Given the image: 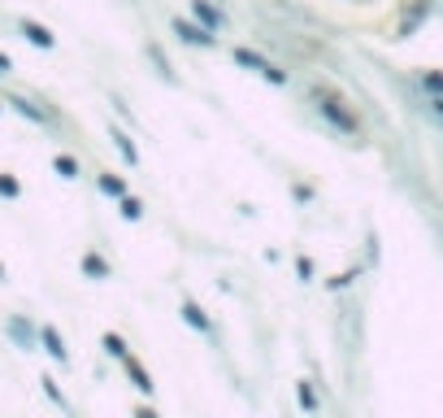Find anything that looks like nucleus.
I'll return each instance as SVG.
<instances>
[{"mask_svg":"<svg viewBox=\"0 0 443 418\" xmlns=\"http://www.w3.org/2000/svg\"><path fill=\"white\" fill-rule=\"evenodd\" d=\"M235 61H239V66H248V70H257L261 78H270V83H283V70H274L266 57L252 53V48H235Z\"/></svg>","mask_w":443,"mask_h":418,"instance_id":"nucleus-1","label":"nucleus"},{"mask_svg":"<svg viewBox=\"0 0 443 418\" xmlns=\"http://www.w3.org/2000/svg\"><path fill=\"white\" fill-rule=\"evenodd\" d=\"M9 105H13V109H18V114H22V118H31V122H48V114H44V109H35V105H31V101H26V96H9Z\"/></svg>","mask_w":443,"mask_h":418,"instance_id":"nucleus-10","label":"nucleus"},{"mask_svg":"<svg viewBox=\"0 0 443 418\" xmlns=\"http://www.w3.org/2000/svg\"><path fill=\"white\" fill-rule=\"evenodd\" d=\"M22 35L35 44V48H53V31L40 26V22H22Z\"/></svg>","mask_w":443,"mask_h":418,"instance_id":"nucleus-6","label":"nucleus"},{"mask_svg":"<svg viewBox=\"0 0 443 418\" xmlns=\"http://www.w3.org/2000/svg\"><path fill=\"white\" fill-rule=\"evenodd\" d=\"M101 344H105L109 358H118V362H126V358H130V349H126V340H122L118 331H105V340H101Z\"/></svg>","mask_w":443,"mask_h":418,"instance_id":"nucleus-8","label":"nucleus"},{"mask_svg":"<svg viewBox=\"0 0 443 418\" xmlns=\"http://www.w3.org/2000/svg\"><path fill=\"white\" fill-rule=\"evenodd\" d=\"M96 183H101V192H105V197H126V183L118 179V174H101V179H96Z\"/></svg>","mask_w":443,"mask_h":418,"instance_id":"nucleus-12","label":"nucleus"},{"mask_svg":"<svg viewBox=\"0 0 443 418\" xmlns=\"http://www.w3.org/2000/svg\"><path fill=\"white\" fill-rule=\"evenodd\" d=\"M40 344H44V353H48V358H53V362H70V349H65V340H61V331L57 327H40Z\"/></svg>","mask_w":443,"mask_h":418,"instance_id":"nucleus-4","label":"nucleus"},{"mask_svg":"<svg viewBox=\"0 0 443 418\" xmlns=\"http://www.w3.org/2000/svg\"><path fill=\"white\" fill-rule=\"evenodd\" d=\"M40 383H44V396H48V401H53V406H61V410H65V406H70V401H65V392L57 388V379H53V375H44Z\"/></svg>","mask_w":443,"mask_h":418,"instance_id":"nucleus-14","label":"nucleus"},{"mask_svg":"<svg viewBox=\"0 0 443 418\" xmlns=\"http://www.w3.org/2000/svg\"><path fill=\"white\" fill-rule=\"evenodd\" d=\"M135 418H157V410H153V406H139V410H135Z\"/></svg>","mask_w":443,"mask_h":418,"instance_id":"nucleus-19","label":"nucleus"},{"mask_svg":"<svg viewBox=\"0 0 443 418\" xmlns=\"http://www.w3.org/2000/svg\"><path fill=\"white\" fill-rule=\"evenodd\" d=\"M0 197H5V201H18V197H22V183L13 179V174H0Z\"/></svg>","mask_w":443,"mask_h":418,"instance_id":"nucleus-15","label":"nucleus"},{"mask_svg":"<svg viewBox=\"0 0 443 418\" xmlns=\"http://www.w3.org/2000/svg\"><path fill=\"white\" fill-rule=\"evenodd\" d=\"M57 174H61V179H78V162H74V157L70 153H57Z\"/></svg>","mask_w":443,"mask_h":418,"instance_id":"nucleus-13","label":"nucleus"},{"mask_svg":"<svg viewBox=\"0 0 443 418\" xmlns=\"http://www.w3.org/2000/svg\"><path fill=\"white\" fill-rule=\"evenodd\" d=\"M9 70H13V61H9L5 53H0V74H9Z\"/></svg>","mask_w":443,"mask_h":418,"instance_id":"nucleus-20","label":"nucleus"},{"mask_svg":"<svg viewBox=\"0 0 443 418\" xmlns=\"http://www.w3.org/2000/svg\"><path fill=\"white\" fill-rule=\"evenodd\" d=\"M183 318H187V327H196V331H209V327H213L209 318H205V310H200L196 301H183Z\"/></svg>","mask_w":443,"mask_h":418,"instance_id":"nucleus-7","label":"nucleus"},{"mask_svg":"<svg viewBox=\"0 0 443 418\" xmlns=\"http://www.w3.org/2000/svg\"><path fill=\"white\" fill-rule=\"evenodd\" d=\"M5 331L13 335V344H18V349H35V340H40V331L31 327V323H26L22 314H13L9 323H5Z\"/></svg>","mask_w":443,"mask_h":418,"instance_id":"nucleus-3","label":"nucleus"},{"mask_svg":"<svg viewBox=\"0 0 443 418\" xmlns=\"http://www.w3.org/2000/svg\"><path fill=\"white\" fill-rule=\"evenodd\" d=\"M295 401H300V406H304L309 414L318 410V392H313V383H309V379H300V383H295Z\"/></svg>","mask_w":443,"mask_h":418,"instance_id":"nucleus-11","label":"nucleus"},{"mask_svg":"<svg viewBox=\"0 0 443 418\" xmlns=\"http://www.w3.org/2000/svg\"><path fill=\"white\" fill-rule=\"evenodd\" d=\"M196 18H205L209 26H218V13H213L209 5H200V0H196Z\"/></svg>","mask_w":443,"mask_h":418,"instance_id":"nucleus-18","label":"nucleus"},{"mask_svg":"<svg viewBox=\"0 0 443 418\" xmlns=\"http://www.w3.org/2000/svg\"><path fill=\"white\" fill-rule=\"evenodd\" d=\"M118 209H122V218H130V222H135V218H144V205H139V197H122V201H118Z\"/></svg>","mask_w":443,"mask_h":418,"instance_id":"nucleus-16","label":"nucleus"},{"mask_svg":"<svg viewBox=\"0 0 443 418\" xmlns=\"http://www.w3.org/2000/svg\"><path fill=\"white\" fill-rule=\"evenodd\" d=\"M83 275L87 279H109V262L101 253H83Z\"/></svg>","mask_w":443,"mask_h":418,"instance_id":"nucleus-5","label":"nucleus"},{"mask_svg":"<svg viewBox=\"0 0 443 418\" xmlns=\"http://www.w3.org/2000/svg\"><path fill=\"white\" fill-rule=\"evenodd\" d=\"M295 275H300L304 283H309V279H313V275H318V266H313V257H295Z\"/></svg>","mask_w":443,"mask_h":418,"instance_id":"nucleus-17","label":"nucleus"},{"mask_svg":"<svg viewBox=\"0 0 443 418\" xmlns=\"http://www.w3.org/2000/svg\"><path fill=\"white\" fill-rule=\"evenodd\" d=\"M174 31H178V35H183L187 44H213V35H209L205 26H191V22H174Z\"/></svg>","mask_w":443,"mask_h":418,"instance_id":"nucleus-9","label":"nucleus"},{"mask_svg":"<svg viewBox=\"0 0 443 418\" xmlns=\"http://www.w3.org/2000/svg\"><path fill=\"white\" fill-rule=\"evenodd\" d=\"M122 366H126V379L135 383V392H144V396H153V388H157V383H153V375H148V366H144V362L135 358V353H130V358H126Z\"/></svg>","mask_w":443,"mask_h":418,"instance_id":"nucleus-2","label":"nucleus"}]
</instances>
